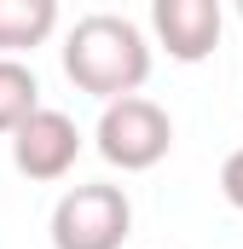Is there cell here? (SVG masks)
Masks as SVG:
<instances>
[{
  "instance_id": "6da1fadb",
  "label": "cell",
  "mask_w": 243,
  "mask_h": 249,
  "mask_svg": "<svg viewBox=\"0 0 243 249\" xmlns=\"http://www.w3.org/2000/svg\"><path fill=\"white\" fill-rule=\"evenodd\" d=\"M64 75L81 87V93H93V99H122V93H139L145 87V75H151V47H145V35L116 18V12H93V18H81L75 29H69V41H64Z\"/></svg>"
},
{
  "instance_id": "7a4b0ae2",
  "label": "cell",
  "mask_w": 243,
  "mask_h": 249,
  "mask_svg": "<svg viewBox=\"0 0 243 249\" xmlns=\"http://www.w3.org/2000/svg\"><path fill=\"white\" fill-rule=\"evenodd\" d=\"M168 145H174V122H168V110L156 99L122 93V99L104 105V116H99V157L110 168L145 174V168H156L168 157Z\"/></svg>"
},
{
  "instance_id": "3957f363",
  "label": "cell",
  "mask_w": 243,
  "mask_h": 249,
  "mask_svg": "<svg viewBox=\"0 0 243 249\" xmlns=\"http://www.w3.org/2000/svg\"><path fill=\"white\" fill-rule=\"evenodd\" d=\"M133 203L122 186H69L52 209V249H122Z\"/></svg>"
},
{
  "instance_id": "277c9868",
  "label": "cell",
  "mask_w": 243,
  "mask_h": 249,
  "mask_svg": "<svg viewBox=\"0 0 243 249\" xmlns=\"http://www.w3.org/2000/svg\"><path fill=\"white\" fill-rule=\"evenodd\" d=\"M75 157H81V133H75V122L64 110L41 105L29 122L12 133V162H17L23 180H64L75 168Z\"/></svg>"
},
{
  "instance_id": "5b68a950",
  "label": "cell",
  "mask_w": 243,
  "mask_h": 249,
  "mask_svg": "<svg viewBox=\"0 0 243 249\" xmlns=\"http://www.w3.org/2000/svg\"><path fill=\"white\" fill-rule=\"evenodd\" d=\"M151 23L168 58L203 64L220 41V0H151Z\"/></svg>"
},
{
  "instance_id": "8992f818",
  "label": "cell",
  "mask_w": 243,
  "mask_h": 249,
  "mask_svg": "<svg viewBox=\"0 0 243 249\" xmlns=\"http://www.w3.org/2000/svg\"><path fill=\"white\" fill-rule=\"evenodd\" d=\"M58 29V0H0V53H29Z\"/></svg>"
},
{
  "instance_id": "52a82bcc",
  "label": "cell",
  "mask_w": 243,
  "mask_h": 249,
  "mask_svg": "<svg viewBox=\"0 0 243 249\" xmlns=\"http://www.w3.org/2000/svg\"><path fill=\"white\" fill-rule=\"evenodd\" d=\"M41 110V81L29 64H17L12 53H0V133H17Z\"/></svg>"
},
{
  "instance_id": "ba28073f",
  "label": "cell",
  "mask_w": 243,
  "mask_h": 249,
  "mask_svg": "<svg viewBox=\"0 0 243 249\" xmlns=\"http://www.w3.org/2000/svg\"><path fill=\"white\" fill-rule=\"evenodd\" d=\"M220 191H226V203H232V209H243V145L220 162Z\"/></svg>"
},
{
  "instance_id": "9c48e42d",
  "label": "cell",
  "mask_w": 243,
  "mask_h": 249,
  "mask_svg": "<svg viewBox=\"0 0 243 249\" xmlns=\"http://www.w3.org/2000/svg\"><path fill=\"white\" fill-rule=\"evenodd\" d=\"M238 12H243V0H238Z\"/></svg>"
}]
</instances>
